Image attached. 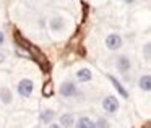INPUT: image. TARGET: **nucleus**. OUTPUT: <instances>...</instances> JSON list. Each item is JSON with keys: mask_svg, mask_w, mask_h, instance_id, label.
<instances>
[{"mask_svg": "<svg viewBox=\"0 0 151 128\" xmlns=\"http://www.w3.org/2000/svg\"><path fill=\"white\" fill-rule=\"evenodd\" d=\"M33 89H34V83L31 78H23V79H20V83L17 84V91L21 97H31Z\"/></svg>", "mask_w": 151, "mask_h": 128, "instance_id": "obj_1", "label": "nucleus"}, {"mask_svg": "<svg viewBox=\"0 0 151 128\" xmlns=\"http://www.w3.org/2000/svg\"><path fill=\"white\" fill-rule=\"evenodd\" d=\"M59 92L62 97L70 99V97H75L78 94V88H76V84L73 81H63L59 88Z\"/></svg>", "mask_w": 151, "mask_h": 128, "instance_id": "obj_2", "label": "nucleus"}, {"mask_svg": "<svg viewBox=\"0 0 151 128\" xmlns=\"http://www.w3.org/2000/svg\"><path fill=\"white\" fill-rule=\"evenodd\" d=\"M102 109H104L107 114H117L119 109H120V104H119V99L115 96H106L102 99Z\"/></svg>", "mask_w": 151, "mask_h": 128, "instance_id": "obj_3", "label": "nucleus"}, {"mask_svg": "<svg viewBox=\"0 0 151 128\" xmlns=\"http://www.w3.org/2000/svg\"><path fill=\"white\" fill-rule=\"evenodd\" d=\"M106 46L109 50H119L122 47V37L119 34H109L106 37Z\"/></svg>", "mask_w": 151, "mask_h": 128, "instance_id": "obj_4", "label": "nucleus"}, {"mask_svg": "<svg viewBox=\"0 0 151 128\" xmlns=\"http://www.w3.org/2000/svg\"><path fill=\"white\" fill-rule=\"evenodd\" d=\"M130 68H132V62H130V59H128L127 55L117 57V70H119V72H120V73H127Z\"/></svg>", "mask_w": 151, "mask_h": 128, "instance_id": "obj_5", "label": "nucleus"}, {"mask_svg": "<svg viewBox=\"0 0 151 128\" xmlns=\"http://www.w3.org/2000/svg\"><path fill=\"white\" fill-rule=\"evenodd\" d=\"M49 28L54 33H60V31H63V28H65V21H63V18L55 16L49 21Z\"/></svg>", "mask_w": 151, "mask_h": 128, "instance_id": "obj_6", "label": "nucleus"}, {"mask_svg": "<svg viewBox=\"0 0 151 128\" xmlns=\"http://www.w3.org/2000/svg\"><path fill=\"white\" fill-rule=\"evenodd\" d=\"M76 79H78L80 83H89L93 79V73L89 68H80L78 72H76Z\"/></svg>", "mask_w": 151, "mask_h": 128, "instance_id": "obj_7", "label": "nucleus"}, {"mask_svg": "<svg viewBox=\"0 0 151 128\" xmlns=\"http://www.w3.org/2000/svg\"><path fill=\"white\" fill-rule=\"evenodd\" d=\"M54 117H55V112H54L52 109H46V110L41 112L39 120L42 122V123H46V125H50V123H52V120H54Z\"/></svg>", "mask_w": 151, "mask_h": 128, "instance_id": "obj_8", "label": "nucleus"}, {"mask_svg": "<svg viewBox=\"0 0 151 128\" xmlns=\"http://www.w3.org/2000/svg\"><path fill=\"white\" fill-rule=\"evenodd\" d=\"M75 120H73V114H63L60 115V120H59V125L62 128H72Z\"/></svg>", "mask_w": 151, "mask_h": 128, "instance_id": "obj_9", "label": "nucleus"}, {"mask_svg": "<svg viewBox=\"0 0 151 128\" xmlns=\"http://www.w3.org/2000/svg\"><path fill=\"white\" fill-rule=\"evenodd\" d=\"M138 86H140L141 91L150 92V91H151V76H150V75H143V76H140Z\"/></svg>", "mask_w": 151, "mask_h": 128, "instance_id": "obj_10", "label": "nucleus"}, {"mask_svg": "<svg viewBox=\"0 0 151 128\" xmlns=\"http://www.w3.org/2000/svg\"><path fill=\"white\" fill-rule=\"evenodd\" d=\"M107 78L111 79V83H112V84H114V88L117 89V92H119V94H120L122 97H125V99H127V97H128V92L125 91V88H124V86H122L120 83H119V81H117V79H115V78H114V76H112V75H107Z\"/></svg>", "mask_w": 151, "mask_h": 128, "instance_id": "obj_11", "label": "nucleus"}, {"mask_svg": "<svg viewBox=\"0 0 151 128\" xmlns=\"http://www.w3.org/2000/svg\"><path fill=\"white\" fill-rule=\"evenodd\" d=\"M75 125H76V128H94V122L89 117H80Z\"/></svg>", "mask_w": 151, "mask_h": 128, "instance_id": "obj_12", "label": "nucleus"}, {"mask_svg": "<svg viewBox=\"0 0 151 128\" xmlns=\"http://www.w3.org/2000/svg\"><path fill=\"white\" fill-rule=\"evenodd\" d=\"M13 96H12V91L8 88H2L0 89V101L4 102V104H10Z\"/></svg>", "mask_w": 151, "mask_h": 128, "instance_id": "obj_13", "label": "nucleus"}, {"mask_svg": "<svg viewBox=\"0 0 151 128\" xmlns=\"http://www.w3.org/2000/svg\"><path fill=\"white\" fill-rule=\"evenodd\" d=\"M109 127H111V123L106 118H99L98 122H94V128H109Z\"/></svg>", "mask_w": 151, "mask_h": 128, "instance_id": "obj_14", "label": "nucleus"}, {"mask_svg": "<svg viewBox=\"0 0 151 128\" xmlns=\"http://www.w3.org/2000/svg\"><path fill=\"white\" fill-rule=\"evenodd\" d=\"M145 54H146V59H150V42L145 46Z\"/></svg>", "mask_w": 151, "mask_h": 128, "instance_id": "obj_15", "label": "nucleus"}, {"mask_svg": "<svg viewBox=\"0 0 151 128\" xmlns=\"http://www.w3.org/2000/svg\"><path fill=\"white\" fill-rule=\"evenodd\" d=\"M4 42H5V36H4V33L0 31V46H4Z\"/></svg>", "mask_w": 151, "mask_h": 128, "instance_id": "obj_16", "label": "nucleus"}, {"mask_svg": "<svg viewBox=\"0 0 151 128\" xmlns=\"http://www.w3.org/2000/svg\"><path fill=\"white\" fill-rule=\"evenodd\" d=\"M49 128H62V127H60L59 123H54V122H52V123L49 125Z\"/></svg>", "mask_w": 151, "mask_h": 128, "instance_id": "obj_17", "label": "nucleus"}, {"mask_svg": "<svg viewBox=\"0 0 151 128\" xmlns=\"http://www.w3.org/2000/svg\"><path fill=\"white\" fill-rule=\"evenodd\" d=\"M4 60H5V55L4 54H0V62H4Z\"/></svg>", "mask_w": 151, "mask_h": 128, "instance_id": "obj_18", "label": "nucleus"}, {"mask_svg": "<svg viewBox=\"0 0 151 128\" xmlns=\"http://www.w3.org/2000/svg\"><path fill=\"white\" fill-rule=\"evenodd\" d=\"M125 2H127V4H133L135 0H125Z\"/></svg>", "mask_w": 151, "mask_h": 128, "instance_id": "obj_19", "label": "nucleus"}]
</instances>
